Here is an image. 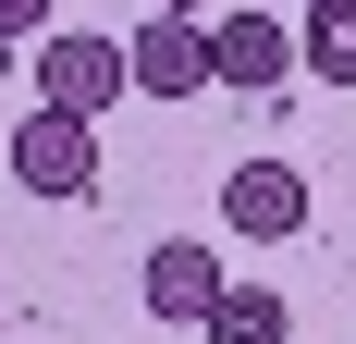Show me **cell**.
I'll return each mask as SVG.
<instances>
[{
	"mask_svg": "<svg viewBox=\"0 0 356 344\" xmlns=\"http://www.w3.org/2000/svg\"><path fill=\"white\" fill-rule=\"evenodd\" d=\"M123 62H136V99H197L209 86V25L197 13H147Z\"/></svg>",
	"mask_w": 356,
	"mask_h": 344,
	"instance_id": "cell-6",
	"label": "cell"
},
{
	"mask_svg": "<svg viewBox=\"0 0 356 344\" xmlns=\"http://www.w3.org/2000/svg\"><path fill=\"white\" fill-rule=\"evenodd\" d=\"M307 13H320V0H307Z\"/></svg>",
	"mask_w": 356,
	"mask_h": 344,
	"instance_id": "cell-12",
	"label": "cell"
},
{
	"mask_svg": "<svg viewBox=\"0 0 356 344\" xmlns=\"http://www.w3.org/2000/svg\"><path fill=\"white\" fill-rule=\"evenodd\" d=\"M221 246H197V234H160L147 246V271H136V295H147V320H184V332H197V320L221 308Z\"/></svg>",
	"mask_w": 356,
	"mask_h": 344,
	"instance_id": "cell-4",
	"label": "cell"
},
{
	"mask_svg": "<svg viewBox=\"0 0 356 344\" xmlns=\"http://www.w3.org/2000/svg\"><path fill=\"white\" fill-rule=\"evenodd\" d=\"M221 221H234L246 246H295L307 234V172L295 160H234L221 172Z\"/></svg>",
	"mask_w": 356,
	"mask_h": 344,
	"instance_id": "cell-3",
	"label": "cell"
},
{
	"mask_svg": "<svg viewBox=\"0 0 356 344\" xmlns=\"http://www.w3.org/2000/svg\"><path fill=\"white\" fill-rule=\"evenodd\" d=\"M160 13H209V0H160Z\"/></svg>",
	"mask_w": 356,
	"mask_h": 344,
	"instance_id": "cell-10",
	"label": "cell"
},
{
	"mask_svg": "<svg viewBox=\"0 0 356 344\" xmlns=\"http://www.w3.org/2000/svg\"><path fill=\"white\" fill-rule=\"evenodd\" d=\"M295 74H332V86H356V0H320V13L295 25Z\"/></svg>",
	"mask_w": 356,
	"mask_h": 344,
	"instance_id": "cell-8",
	"label": "cell"
},
{
	"mask_svg": "<svg viewBox=\"0 0 356 344\" xmlns=\"http://www.w3.org/2000/svg\"><path fill=\"white\" fill-rule=\"evenodd\" d=\"M209 86H246V99L295 86V25L283 13H221L209 25Z\"/></svg>",
	"mask_w": 356,
	"mask_h": 344,
	"instance_id": "cell-5",
	"label": "cell"
},
{
	"mask_svg": "<svg viewBox=\"0 0 356 344\" xmlns=\"http://www.w3.org/2000/svg\"><path fill=\"white\" fill-rule=\"evenodd\" d=\"M0 37L25 49V37H49V0H0Z\"/></svg>",
	"mask_w": 356,
	"mask_h": 344,
	"instance_id": "cell-9",
	"label": "cell"
},
{
	"mask_svg": "<svg viewBox=\"0 0 356 344\" xmlns=\"http://www.w3.org/2000/svg\"><path fill=\"white\" fill-rule=\"evenodd\" d=\"M136 99V62H123V37H86V25H49L37 37V111H74V123H99V111Z\"/></svg>",
	"mask_w": 356,
	"mask_h": 344,
	"instance_id": "cell-1",
	"label": "cell"
},
{
	"mask_svg": "<svg viewBox=\"0 0 356 344\" xmlns=\"http://www.w3.org/2000/svg\"><path fill=\"white\" fill-rule=\"evenodd\" d=\"M0 74H13V37H0Z\"/></svg>",
	"mask_w": 356,
	"mask_h": 344,
	"instance_id": "cell-11",
	"label": "cell"
},
{
	"mask_svg": "<svg viewBox=\"0 0 356 344\" xmlns=\"http://www.w3.org/2000/svg\"><path fill=\"white\" fill-rule=\"evenodd\" d=\"M209 344H295V308L270 295V283H221V308L197 320Z\"/></svg>",
	"mask_w": 356,
	"mask_h": 344,
	"instance_id": "cell-7",
	"label": "cell"
},
{
	"mask_svg": "<svg viewBox=\"0 0 356 344\" xmlns=\"http://www.w3.org/2000/svg\"><path fill=\"white\" fill-rule=\"evenodd\" d=\"M13 185H25V197H86V185H99V123L25 111V123H13Z\"/></svg>",
	"mask_w": 356,
	"mask_h": 344,
	"instance_id": "cell-2",
	"label": "cell"
}]
</instances>
